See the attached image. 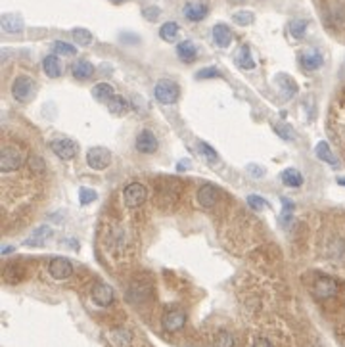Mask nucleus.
Wrapping results in <instances>:
<instances>
[{
	"label": "nucleus",
	"instance_id": "ddd939ff",
	"mask_svg": "<svg viewBox=\"0 0 345 347\" xmlns=\"http://www.w3.org/2000/svg\"><path fill=\"white\" fill-rule=\"evenodd\" d=\"M217 200H218L217 188L213 184H204L198 190V202H200V206H204V208H207V209L215 208V206H217Z\"/></svg>",
	"mask_w": 345,
	"mask_h": 347
},
{
	"label": "nucleus",
	"instance_id": "79ce46f5",
	"mask_svg": "<svg viewBox=\"0 0 345 347\" xmlns=\"http://www.w3.org/2000/svg\"><path fill=\"white\" fill-rule=\"evenodd\" d=\"M253 347H272V344L268 340H264V338H259V340L253 342Z\"/></svg>",
	"mask_w": 345,
	"mask_h": 347
},
{
	"label": "nucleus",
	"instance_id": "a211bd4d",
	"mask_svg": "<svg viewBox=\"0 0 345 347\" xmlns=\"http://www.w3.org/2000/svg\"><path fill=\"white\" fill-rule=\"evenodd\" d=\"M213 40L220 48H226L232 42V31L224 24H217L213 27Z\"/></svg>",
	"mask_w": 345,
	"mask_h": 347
},
{
	"label": "nucleus",
	"instance_id": "473e14b6",
	"mask_svg": "<svg viewBox=\"0 0 345 347\" xmlns=\"http://www.w3.org/2000/svg\"><path fill=\"white\" fill-rule=\"evenodd\" d=\"M253 20H255L253 12H248V10H240V12H236L234 16H232V22H234V24H238V25H242V27L253 24Z\"/></svg>",
	"mask_w": 345,
	"mask_h": 347
},
{
	"label": "nucleus",
	"instance_id": "4468645a",
	"mask_svg": "<svg viewBox=\"0 0 345 347\" xmlns=\"http://www.w3.org/2000/svg\"><path fill=\"white\" fill-rule=\"evenodd\" d=\"M50 236H52V228H50V226H38V228L33 230V234L23 242V246H27V248H42Z\"/></svg>",
	"mask_w": 345,
	"mask_h": 347
},
{
	"label": "nucleus",
	"instance_id": "4c0bfd02",
	"mask_svg": "<svg viewBox=\"0 0 345 347\" xmlns=\"http://www.w3.org/2000/svg\"><path fill=\"white\" fill-rule=\"evenodd\" d=\"M274 130H276V134H280L282 138H286V140L294 138V130L288 127V125H276Z\"/></svg>",
	"mask_w": 345,
	"mask_h": 347
},
{
	"label": "nucleus",
	"instance_id": "5701e85b",
	"mask_svg": "<svg viewBox=\"0 0 345 347\" xmlns=\"http://www.w3.org/2000/svg\"><path fill=\"white\" fill-rule=\"evenodd\" d=\"M314 154H316V158L322 160L324 163H328V165H332V167H338V160H336V156L332 154L330 146H328L324 140L314 146Z\"/></svg>",
	"mask_w": 345,
	"mask_h": 347
},
{
	"label": "nucleus",
	"instance_id": "412c9836",
	"mask_svg": "<svg viewBox=\"0 0 345 347\" xmlns=\"http://www.w3.org/2000/svg\"><path fill=\"white\" fill-rule=\"evenodd\" d=\"M73 77L75 79H79V81H84V79H90L92 73H94V66H92L90 62H86V60H79V62H75L73 64Z\"/></svg>",
	"mask_w": 345,
	"mask_h": 347
},
{
	"label": "nucleus",
	"instance_id": "f03ea898",
	"mask_svg": "<svg viewBox=\"0 0 345 347\" xmlns=\"http://www.w3.org/2000/svg\"><path fill=\"white\" fill-rule=\"evenodd\" d=\"M338 290H340L338 280L332 276H318L310 286V292L316 300H330L338 294Z\"/></svg>",
	"mask_w": 345,
	"mask_h": 347
},
{
	"label": "nucleus",
	"instance_id": "f257e3e1",
	"mask_svg": "<svg viewBox=\"0 0 345 347\" xmlns=\"http://www.w3.org/2000/svg\"><path fill=\"white\" fill-rule=\"evenodd\" d=\"M23 165V154L20 148L12 146V144H6L2 152H0V169L2 173H12L16 169H20Z\"/></svg>",
	"mask_w": 345,
	"mask_h": 347
},
{
	"label": "nucleus",
	"instance_id": "a19ab883",
	"mask_svg": "<svg viewBox=\"0 0 345 347\" xmlns=\"http://www.w3.org/2000/svg\"><path fill=\"white\" fill-rule=\"evenodd\" d=\"M248 171H250V173H252L255 178H261V176L264 174L263 169H261V167H257V165H248Z\"/></svg>",
	"mask_w": 345,
	"mask_h": 347
},
{
	"label": "nucleus",
	"instance_id": "e433bc0d",
	"mask_svg": "<svg viewBox=\"0 0 345 347\" xmlns=\"http://www.w3.org/2000/svg\"><path fill=\"white\" fill-rule=\"evenodd\" d=\"M248 206L255 211H259V209H264L268 204H266V200H263L261 196H255V194H250L248 196Z\"/></svg>",
	"mask_w": 345,
	"mask_h": 347
},
{
	"label": "nucleus",
	"instance_id": "dca6fc26",
	"mask_svg": "<svg viewBox=\"0 0 345 347\" xmlns=\"http://www.w3.org/2000/svg\"><path fill=\"white\" fill-rule=\"evenodd\" d=\"M182 14H184V18L190 20V22H202L207 16V6L206 4H202V2H188V4L184 6Z\"/></svg>",
	"mask_w": 345,
	"mask_h": 347
},
{
	"label": "nucleus",
	"instance_id": "393cba45",
	"mask_svg": "<svg viewBox=\"0 0 345 347\" xmlns=\"http://www.w3.org/2000/svg\"><path fill=\"white\" fill-rule=\"evenodd\" d=\"M92 96H94L98 102H108V100L114 96V86L108 84V82H98V84L92 88Z\"/></svg>",
	"mask_w": 345,
	"mask_h": 347
},
{
	"label": "nucleus",
	"instance_id": "c85d7f7f",
	"mask_svg": "<svg viewBox=\"0 0 345 347\" xmlns=\"http://www.w3.org/2000/svg\"><path fill=\"white\" fill-rule=\"evenodd\" d=\"M282 204H284V209H282V213H280V224H282V226H288L290 220L294 219V202H290L288 198H284Z\"/></svg>",
	"mask_w": 345,
	"mask_h": 347
},
{
	"label": "nucleus",
	"instance_id": "39448f33",
	"mask_svg": "<svg viewBox=\"0 0 345 347\" xmlns=\"http://www.w3.org/2000/svg\"><path fill=\"white\" fill-rule=\"evenodd\" d=\"M86 163L90 165L92 169L102 171V169H106L112 163V154H110L108 148H102V146L90 148V150L86 152Z\"/></svg>",
	"mask_w": 345,
	"mask_h": 347
},
{
	"label": "nucleus",
	"instance_id": "2eb2a0df",
	"mask_svg": "<svg viewBox=\"0 0 345 347\" xmlns=\"http://www.w3.org/2000/svg\"><path fill=\"white\" fill-rule=\"evenodd\" d=\"M108 342L112 347H128L130 346V340H132V334L125 330V328H117V330H112L108 332Z\"/></svg>",
	"mask_w": 345,
	"mask_h": 347
},
{
	"label": "nucleus",
	"instance_id": "9b49d317",
	"mask_svg": "<svg viewBox=\"0 0 345 347\" xmlns=\"http://www.w3.org/2000/svg\"><path fill=\"white\" fill-rule=\"evenodd\" d=\"M31 88H33V81L25 75H20V77H16V81L12 82V96L20 102H25L31 94Z\"/></svg>",
	"mask_w": 345,
	"mask_h": 347
},
{
	"label": "nucleus",
	"instance_id": "aec40b11",
	"mask_svg": "<svg viewBox=\"0 0 345 347\" xmlns=\"http://www.w3.org/2000/svg\"><path fill=\"white\" fill-rule=\"evenodd\" d=\"M176 56L182 60V62H186V64H190L198 56V48H196V44L192 40H182L176 46Z\"/></svg>",
	"mask_w": 345,
	"mask_h": 347
},
{
	"label": "nucleus",
	"instance_id": "f704fd0d",
	"mask_svg": "<svg viewBox=\"0 0 345 347\" xmlns=\"http://www.w3.org/2000/svg\"><path fill=\"white\" fill-rule=\"evenodd\" d=\"M54 52L56 54H64V56H73L77 50H75V46L73 44H69V42H62V40H58V42H54Z\"/></svg>",
	"mask_w": 345,
	"mask_h": 347
},
{
	"label": "nucleus",
	"instance_id": "c03bdc74",
	"mask_svg": "<svg viewBox=\"0 0 345 347\" xmlns=\"http://www.w3.org/2000/svg\"><path fill=\"white\" fill-rule=\"evenodd\" d=\"M10 252H12V248H10V246H6V248L2 250V254H10Z\"/></svg>",
	"mask_w": 345,
	"mask_h": 347
},
{
	"label": "nucleus",
	"instance_id": "423d86ee",
	"mask_svg": "<svg viewBox=\"0 0 345 347\" xmlns=\"http://www.w3.org/2000/svg\"><path fill=\"white\" fill-rule=\"evenodd\" d=\"M90 298H92V301L98 305V307L106 309V307H110V305L114 303L115 292H114V288H112L110 284L98 282V284H94V288H92Z\"/></svg>",
	"mask_w": 345,
	"mask_h": 347
},
{
	"label": "nucleus",
	"instance_id": "f3484780",
	"mask_svg": "<svg viewBox=\"0 0 345 347\" xmlns=\"http://www.w3.org/2000/svg\"><path fill=\"white\" fill-rule=\"evenodd\" d=\"M23 27L25 25H23L22 16H18V14H4L2 16V29L6 33H22Z\"/></svg>",
	"mask_w": 345,
	"mask_h": 347
},
{
	"label": "nucleus",
	"instance_id": "7ed1b4c3",
	"mask_svg": "<svg viewBox=\"0 0 345 347\" xmlns=\"http://www.w3.org/2000/svg\"><path fill=\"white\" fill-rule=\"evenodd\" d=\"M146 198H148V190H146V186L140 184V182H130L123 190V204L130 209L140 208L146 202Z\"/></svg>",
	"mask_w": 345,
	"mask_h": 347
},
{
	"label": "nucleus",
	"instance_id": "bb28decb",
	"mask_svg": "<svg viewBox=\"0 0 345 347\" xmlns=\"http://www.w3.org/2000/svg\"><path fill=\"white\" fill-rule=\"evenodd\" d=\"M126 102H125V98L123 96H112L110 100H108V110L114 114V116H123V114H126Z\"/></svg>",
	"mask_w": 345,
	"mask_h": 347
},
{
	"label": "nucleus",
	"instance_id": "6ab92c4d",
	"mask_svg": "<svg viewBox=\"0 0 345 347\" xmlns=\"http://www.w3.org/2000/svg\"><path fill=\"white\" fill-rule=\"evenodd\" d=\"M42 70H44V73L50 79H58V77L62 75L64 68H62V62H60V58H58L56 54H50V56H46L44 62H42Z\"/></svg>",
	"mask_w": 345,
	"mask_h": 347
},
{
	"label": "nucleus",
	"instance_id": "58836bf2",
	"mask_svg": "<svg viewBox=\"0 0 345 347\" xmlns=\"http://www.w3.org/2000/svg\"><path fill=\"white\" fill-rule=\"evenodd\" d=\"M198 79H209V77H218V71L217 68H206V70L198 71L196 73Z\"/></svg>",
	"mask_w": 345,
	"mask_h": 347
},
{
	"label": "nucleus",
	"instance_id": "a878e982",
	"mask_svg": "<svg viewBox=\"0 0 345 347\" xmlns=\"http://www.w3.org/2000/svg\"><path fill=\"white\" fill-rule=\"evenodd\" d=\"M276 81H278V86L286 92V96H294V94L298 92V84H296V81H294L290 75H286V73H280V75L276 77Z\"/></svg>",
	"mask_w": 345,
	"mask_h": 347
},
{
	"label": "nucleus",
	"instance_id": "7c9ffc66",
	"mask_svg": "<svg viewBox=\"0 0 345 347\" xmlns=\"http://www.w3.org/2000/svg\"><path fill=\"white\" fill-rule=\"evenodd\" d=\"M234 346H236V340L226 330H220L217 334V338H215V347H234Z\"/></svg>",
	"mask_w": 345,
	"mask_h": 347
},
{
	"label": "nucleus",
	"instance_id": "c756f323",
	"mask_svg": "<svg viewBox=\"0 0 345 347\" xmlns=\"http://www.w3.org/2000/svg\"><path fill=\"white\" fill-rule=\"evenodd\" d=\"M305 31H307V22L305 20H294L292 24H290V33L294 38H303L305 36Z\"/></svg>",
	"mask_w": 345,
	"mask_h": 347
},
{
	"label": "nucleus",
	"instance_id": "20e7f679",
	"mask_svg": "<svg viewBox=\"0 0 345 347\" xmlns=\"http://www.w3.org/2000/svg\"><path fill=\"white\" fill-rule=\"evenodd\" d=\"M154 94H156V100L161 104H174L178 98V86L171 81H160L154 88Z\"/></svg>",
	"mask_w": 345,
	"mask_h": 347
},
{
	"label": "nucleus",
	"instance_id": "f8f14e48",
	"mask_svg": "<svg viewBox=\"0 0 345 347\" xmlns=\"http://www.w3.org/2000/svg\"><path fill=\"white\" fill-rule=\"evenodd\" d=\"M136 150L140 154H154L158 150V138L152 130H142L136 136Z\"/></svg>",
	"mask_w": 345,
	"mask_h": 347
},
{
	"label": "nucleus",
	"instance_id": "6e6552de",
	"mask_svg": "<svg viewBox=\"0 0 345 347\" xmlns=\"http://www.w3.org/2000/svg\"><path fill=\"white\" fill-rule=\"evenodd\" d=\"M50 150L54 152L60 160H73L77 156V144L69 138H58L50 142Z\"/></svg>",
	"mask_w": 345,
	"mask_h": 347
},
{
	"label": "nucleus",
	"instance_id": "ea45409f",
	"mask_svg": "<svg viewBox=\"0 0 345 347\" xmlns=\"http://www.w3.org/2000/svg\"><path fill=\"white\" fill-rule=\"evenodd\" d=\"M142 16L148 20V22H156L158 18H160V8H156V6H150V8H146L144 12H142Z\"/></svg>",
	"mask_w": 345,
	"mask_h": 347
},
{
	"label": "nucleus",
	"instance_id": "1a4fd4ad",
	"mask_svg": "<svg viewBox=\"0 0 345 347\" xmlns=\"http://www.w3.org/2000/svg\"><path fill=\"white\" fill-rule=\"evenodd\" d=\"M161 324L167 332H178L186 324V312L176 309V311H167L161 316Z\"/></svg>",
	"mask_w": 345,
	"mask_h": 347
},
{
	"label": "nucleus",
	"instance_id": "0eeeda50",
	"mask_svg": "<svg viewBox=\"0 0 345 347\" xmlns=\"http://www.w3.org/2000/svg\"><path fill=\"white\" fill-rule=\"evenodd\" d=\"M48 272L54 280H68L73 274V265L66 257H54L48 263Z\"/></svg>",
	"mask_w": 345,
	"mask_h": 347
},
{
	"label": "nucleus",
	"instance_id": "72a5a7b5",
	"mask_svg": "<svg viewBox=\"0 0 345 347\" xmlns=\"http://www.w3.org/2000/svg\"><path fill=\"white\" fill-rule=\"evenodd\" d=\"M198 150L202 152V156L206 158L209 163H215L218 162V156H217V152L213 150L209 144H206V142H198Z\"/></svg>",
	"mask_w": 345,
	"mask_h": 347
},
{
	"label": "nucleus",
	"instance_id": "37998d69",
	"mask_svg": "<svg viewBox=\"0 0 345 347\" xmlns=\"http://www.w3.org/2000/svg\"><path fill=\"white\" fill-rule=\"evenodd\" d=\"M338 184H340V186H345V178H344V176H340V178H338Z\"/></svg>",
	"mask_w": 345,
	"mask_h": 347
},
{
	"label": "nucleus",
	"instance_id": "a18cd8bd",
	"mask_svg": "<svg viewBox=\"0 0 345 347\" xmlns=\"http://www.w3.org/2000/svg\"><path fill=\"white\" fill-rule=\"evenodd\" d=\"M115 2H119V0H115Z\"/></svg>",
	"mask_w": 345,
	"mask_h": 347
},
{
	"label": "nucleus",
	"instance_id": "2f4dec72",
	"mask_svg": "<svg viewBox=\"0 0 345 347\" xmlns=\"http://www.w3.org/2000/svg\"><path fill=\"white\" fill-rule=\"evenodd\" d=\"M73 38L79 42L80 46H88V44H92V33L88 29H82V27L73 29Z\"/></svg>",
	"mask_w": 345,
	"mask_h": 347
},
{
	"label": "nucleus",
	"instance_id": "cd10ccee",
	"mask_svg": "<svg viewBox=\"0 0 345 347\" xmlns=\"http://www.w3.org/2000/svg\"><path fill=\"white\" fill-rule=\"evenodd\" d=\"M160 36L165 40V42H172V40H176V36H178V25L174 24V22L163 24L160 29Z\"/></svg>",
	"mask_w": 345,
	"mask_h": 347
},
{
	"label": "nucleus",
	"instance_id": "c9c22d12",
	"mask_svg": "<svg viewBox=\"0 0 345 347\" xmlns=\"http://www.w3.org/2000/svg\"><path fill=\"white\" fill-rule=\"evenodd\" d=\"M98 198V194L94 192V190H90V188H80L79 190V202H80V206H88L90 202H94Z\"/></svg>",
	"mask_w": 345,
	"mask_h": 347
},
{
	"label": "nucleus",
	"instance_id": "b1692460",
	"mask_svg": "<svg viewBox=\"0 0 345 347\" xmlns=\"http://www.w3.org/2000/svg\"><path fill=\"white\" fill-rule=\"evenodd\" d=\"M280 176H282V182L286 186H292V188H298V186L303 184V174L299 173L298 169H294V167L284 169Z\"/></svg>",
	"mask_w": 345,
	"mask_h": 347
},
{
	"label": "nucleus",
	"instance_id": "9d476101",
	"mask_svg": "<svg viewBox=\"0 0 345 347\" xmlns=\"http://www.w3.org/2000/svg\"><path fill=\"white\" fill-rule=\"evenodd\" d=\"M299 64H301L303 70L316 71L318 68H322L324 58H322V54L318 52V50H314V48H307V50H303V52L299 54Z\"/></svg>",
	"mask_w": 345,
	"mask_h": 347
},
{
	"label": "nucleus",
	"instance_id": "4be33fe9",
	"mask_svg": "<svg viewBox=\"0 0 345 347\" xmlns=\"http://www.w3.org/2000/svg\"><path fill=\"white\" fill-rule=\"evenodd\" d=\"M236 64L240 66L242 70H253L255 68V62L252 58V50L248 44H242L236 52Z\"/></svg>",
	"mask_w": 345,
	"mask_h": 347
}]
</instances>
